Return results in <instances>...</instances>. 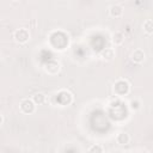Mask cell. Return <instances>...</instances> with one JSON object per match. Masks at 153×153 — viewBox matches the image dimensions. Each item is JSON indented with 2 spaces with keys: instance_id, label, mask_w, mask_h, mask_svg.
<instances>
[{
  "instance_id": "1",
  "label": "cell",
  "mask_w": 153,
  "mask_h": 153,
  "mask_svg": "<svg viewBox=\"0 0 153 153\" xmlns=\"http://www.w3.org/2000/svg\"><path fill=\"white\" fill-rule=\"evenodd\" d=\"M130 91V85L126 79H118L114 82V93L116 96H127Z\"/></svg>"
},
{
  "instance_id": "2",
  "label": "cell",
  "mask_w": 153,
  "mask_h": 153,
  "mask_svg": "<svg viewBox=\"0 0 153 153\" xmlns=\"http://www.w3.org/2000/svg\"><path fill=\"white\" fill-rule=\"evenodd\" d=\"M19 108H20V111H22L23 114L30 115V114L35 112V110H36V104L32 102V99H30V98H24V99L20 100Z\"/></svg>"
},
{
  "instance_id": "3",
  "label": "cell",
  "mask_w": 153,
  "mask_h": 153,
  "mask_svg": "<svg viewBox=\"0 0 153 153\" xmlns=\"http://www.w3.org/2000/svg\"><path fill=\"white\" fill-rule=\"evenodd\" d=\"M13 37H14L16 42H18V43H26L30 39V32L27 29L20 27V29H17L14 31Z\"/></svg>"
},
{
  "instance_id": "4",
  "label": "cell",
  "mask_w": 153,
  "mask_h": 153,
  "mask_svg": "<svg viewBox=\"0 0 153 153\" xmlns=\"http://www.w3.org/2000/svg\"><path fill=\"white\" fill-rule=\"evenodd\" d=\"M44 72L45 73H48V74H50V75H55V74H57L59 72H60V63L57 62V61H55V60H50V61H48L45 65H44Z\"/></svg>"
},
{
  "instance_id": "5",
  "label": "cell",
  "mask_w": 153,
  "mask_h": 153,
  "mask_svg": "<svg viewBox=\"0 0 153 153\" xmlns=\"http://www.w3.org/2000/svg\"><path fill=\"white\" fill-rule=\"evenodd\" d=\"M130 59H131V61H134L135 63H141V62L145 61L146 54H145V51H143L142 49H135V50L131 53Z\"/></svg>"
},
{
  "instance_id": "6",
  "label": "cell",
  "mask_w": 153,
  "mask_h": 153,
  "mask_svg": "<svg viewBox=\"0 0 153 153\" xmlns=\"http://www.w3.org/2000/svg\"><path fill=\"white\" fill-rule=\"evenodd\" d=\"M57 98H59V100L61 102L62 105H68L72 102V94L68 91H60Z\"/></svg>"
},
{
  "instance_id": "7",
  "label": "cell",
  "mask_w": 153,
  "mask_h": 153,
  "mask_svg": "<svg viewBox=\"0 0 153 153\" xmlns=\"http://www.w3.org/2000/svg\"><path fill=\"white\" fill-rule=\"evenodd\" d=\"M122 13H123V7H122L121 5L115 4V5H111V6L109 7V14H110L111 17H114V18L121 17Z\"/></svg>"
},
{
  "instance_id": "8",
  "label": "cell",
  "mask_w": 153,
  "mask_h": 153,
  "mask_svg": "<svg viewBox=\"0 0 153 153\" xmlns=\"http://www.w3.org/2000/svg\"><path fill=\"white\" fill-rule=\"evenodd\" d=\"M100 57L105 61H111L115 57V50L114 48H105L100 51Z\"/></svg>"
},
{
  "instance_id": "9",
  "label": "cell",
  "mask_w": 153,
  "mask_h": 153,
  "mask_svg": "<svg viewBox=\"0 0 153 153\" xmlns=\"http://www.w3.org/2000/svg\"><path fill=\"white\" fill-rule=\"evenodd\" d=\"M129 141H130V136L126 131H121L116 135V142L120 145H128Z\"/></svg>"
},
{
  "instance_id": "10",
  "label": "cell",
  "mask_w": 153,
  "mask_h": 153,
  "mask_svg": "<svg viewBox=\"0 0 153 153\" xmlns=\"http://www.w3.org/2000/svg\"><path fill=\"white\" fill-rule=\"evenodd\" d=\"M111 41L115 45H120L124 42V35L121 32V31H116L112 33V37H111Z\"/></svg>"
},
{
  "instance_id": "11",
  "label": "cell",
  "mask_w": 153,
  "mask_h": 153,
  "mask_svg": "<svg viewBox=\"0 0 153 153\" xmlns=\"http://www.w3.org/2000/svg\"><path fill=\"white\" fill-rule=\"evenodd\" d=\"M45 99H47V96L44 94V93H42V92H37V93H35L33 96H32V102L37 105H39V104H43L44 102H45Z\"/></svg>"
},
{
  "instance_id": "12",
  "label": "cell",
  "mask_w": 153,
  "mask_h": 153,
  "mask_svg": "<svg viewBox=\"0 0 153 153\" xmlns=\"http://www.w3.org/2000/svg\"><path fill=\"white\" fill-rule=\"evenodd\" d=\"M143 30L148 35H151L153 32V20L152 19H146L145 20V23H143Z\"/></svg>"
},
{
  "instance_id": "13",
  "label": "cell",
  "mask_w": 153,
  "mask_h": 153,
  "mask_svg": "<svg viewBox=\"0 0 153 153\" xmlns=\"http://www.w3.org/2000/svg\"><path fill=\"white\" fill-rule=\"evenodd\" d=\"M129 108H130L131 110L136 111V110H139V109L141 108V102H140L137 98L130 99V102H129Z\"/></svg>"
},
{
  "instance_id": "14",
  "label": "cell",
  "mask_w": 153,
  "mask_h": 153,
  "mask_svg": "<svg viewBox=\"0 0 153 153\" xmlns=\"http://www.w3.org/2000/svg\"><path fill=\"white\" fill-rule=\"evenodd\" d=\"M88 153H104L103 151V147L100 145H92L90 148H88Z\"/></svg>"
},
{
  "instance_id": "15",
  "label": "cell",
  "mask_w": 153,
  "mask_h": 153,
  "mask_svg": "<svg viewBox=\"0 0 153 153\" xmlns=\"http://www.w3.org/2000/svg\"><path fill=\"white\" fill-rule=\"evenodd\" d=\"M2 122H4V117H2V115L0 114V126L2 124Z\"/></svg>"
}]
</instances>
